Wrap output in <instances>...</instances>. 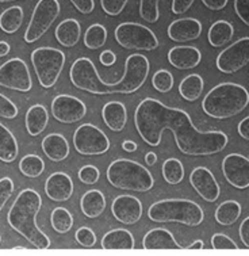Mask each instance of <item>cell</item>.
Returning <instances> with one entry per match:
<instances>
[{
	"instance_id": "cell-1",
	"label": "cell",
	"mask_w": 249,
	"mask_h": 256,
	"mask_svg": "<svg viewBox=\"0 0 249 256\" xmlns=\"http://www.w3.org/2000/svg\"><path fill=\"white\" fill-rule=\"evenodd\" d=\"M134 125L140 137L150 146L160 145L164 130L172 132L180 152L188 156L216 154L224 150L229 141L224 132L198 130L187 112L168 108L153 98L138 103L134 112Z\"/></svg>"
},
{
	"instance_id": "cell-2",
	"label": "cell",
	"mask_w": 249,
	"mask_h": 256,
	"mask_svg": "<svg viewBox=\"0 0 249 256\" xmlns=\"http://www.w3.org/2000/svg\"><path fill=\"white\" fill-rule=\"evenodd\" d=\"M42 198L32 188H24L18 194L7 214V222L15 232L24 236L32 247L37 250H48L50 238L37 226L36 218L41 210Z\"/></svg>"
},
{
	"instance_id": "cell-3",
	"label": "cell",
	"mask_w": 249,
	"mask_h": 256,
	"mask_svg": "<svg viewBox=\"0 0 249 256\" xmlns=\"http://www.w3.org/2000/svg\"><path fill=\"white\" fill-rule=\"evenodd\" d=\"M249 104L248 90L237 83H221L204 96L202 108L214 120H228L240 114Z\"/></svg>"
},
{
	"instance_id": "cell-4",
	"label": "cell",
	"mask_w": 249,
	"mask_h": 256,
	"mask_svg": "<svg viewBox=\"0 0 249 256\" xmlns=\"http://www.w3.org/2000/svg\"><path fill=\"white\" fill-rule=\"evenodd\" d=\"M148 217L153 222H179L187 226H198L204 218V213L194 200L171 198L154 202L149 208Z\"/></svg>"
},
{
	"instance_id": "cell-5",
	"label": "cell",
	"mask_w": 249,
	"mask_h": 256,
	"mask_svg": "<svg viewBox=\"0 0 249 256\" xmlns=\"http://www.w3.org/2000/svg\"><path fill=\"white\" fill-rule=\"evenodd\" d=\"M107 180L120 190L146 192L154 186V179L142 164L130 158H116L107 168Z\"/></svg>"
},
{
	"instance_id": "cell-6",
	"label": "cell",
	"mask_w": 249,
	"mask_h": 256,
	"mask_svg": "<svg viewBox=\"0 0 249 256\" xmlns=\"http://www.w3.org/2000/svg\"><path fill=\"white\" fill-rule=\"evenodd\" d=\"M32 64L40 84L44 88H52L64 70L65 54L56 48H38L32 53Z\"/></svg>"
},
{
	"instance_id": "cell-7",
	"label": "cell",
	"mask_w": 249,
	"mask_h": 256,
	"mask_svg": "<svg viewBox=\"0 0 249 256\" xmlns=\"http://www.w3.org/2000/svg\"><path fill=\"white\" fill-rule=\"evenodd\" d=\"M70 82L74 87L94 95H108L111 94L110 83L100 79L98 70L91 58L80 57L74 61L70 70Z\"/></svg>"
},
{
	"instance_id": "cell-8",
	"label": "cell",
	"mask_w": 249,
	"mask_h": 256,
	"mask_svg": "<svg viewBox=\"0 0 249 256\" xmlns=\"http://www.w3.org/2000/svg\"><path fill=\"white\" fill-rule=\"evenodd\" d=\"M114 37L120 46L130 50L150 52L158 46V40L152 30L136 22H124L118 24Z\"/></svg>"
},
{
	"instance_id": "cell-9",
	"label": "cell",
	"mask_w": 249,
	"mask_h": 256,
	"mask_svg": "<svg viewBox=\"0 0 249 256\" xmlns=\"http://www.w3.org/2000/svg\"><path fill=\"white\" fill-rule=\"evenodd\" d=\"M150 64L144 54H130L124 61V74L116 83H110L111 94H133L146 82Z\"/></svg>"
},
{
	"instance_id": "cell-10",
	"label": "cell",
	"mask_w": 249,
	"mask_h": 256,
	"mask_svg": "<svg viewBox=\"0 0 249 256\" xmlns=\"http://www.w3.org/2000/svg\"><path fill=\"white\" fill-rule=\"evenodd\" d=\"M60 3L57 0H40L32 11V19L28 24L24 41L32 44L46 33L56 19L60 15Z\"/></svg>"
},
{
	"instance_id": "cell-11",
	"label": "cell",
	"mask_w": 249,
	"mask_h": 256,
	"mask_svg": "<svg viewBox=\"0 0 249 256\" xmlns=\"http://www.w3.org/2000/svg\"><path fill=\"white\" fill-rule=\"evenodd\" d=\"M74 149L84 156L106 154L110 149V140L106 133L92 124H83L74 133Z\"/></svg>"
},
{
	"instance_id": "cell-12",
	"label": "cell",
	"mask_w": 249,
	"mask_h": 256,
	"mask_svg": "<svg viewBox=\"0 0 249 256\" xmlns=\"http://www.w3.org/2000/svg\"><path fill=\"white\" fill-rule=\"evenodd\" d=\"M0 86L6 88L28 92L32 87L28 64L22 58L15 57L0 66Z\"/></svg>"
},
{
	"instance_id": "cell-13",
	"label": "cell",
	"mask_w": 249,
	"mask_h": 256,
	"mask_svg": "<svg viewBox=\"0 0 249 256\" xmlns=\"http://www.w3.org/2000/svg\"><path fill=\"white\" fill-rule=\"evenodd\" d=\"M249 62V37L240 38L218 54L216 64L222 74H230L242 70Z\"/></svg>"
},
{
	"instance_id": "cell-14",
	"label": "cell",
	"mask_w": 249,
	"mask_h": 256,
	"mask_svg": "<svg viewBox=\"0 0 249 256\" xmlns=\"http://www.w3.org/2000/svg\"><path fill=\"white\" fill-rule=\"evenodd\" d=\"M52 114L61 124H74L83 120L87 108L83 100L72 95H57L52 100Z\"/></svg>"
},
{
	"instance_id": "cell-15",
	"label": "cell",
	"mask_w": 249,
	"mask_h": 256,
	"mask_svg": "<svg viewBox=\"0 0 249 256\" xmlns=\"http://www.w3.org/2000/svg\"><path fill=\"white\" fill-rule=\"evenodd\" d=\"M222 174L226 182L236 188L249 187V158L240 154H226L222 160Z\"/></svg>"
},
{
	"instance_id": "cell-16",
	"label": "cell",
	"mask_w": 249,
	"mask_h": 256,
	"mask_svg": "<svg viewBox=\"0 0 249 256\" xmlns=\"http://www.w3.org/2000/svg\"><path fill=\"white\" fill-rule=\"evenodd\" d=\"M190 183L199 196L206 202H216L220 198L221 188L212 172L206 167H196L190 175Z\"/></svg>"
},
{
	"instance_id": "cell-17",
	"label": "cell",
	"mask_w": 249,
	"mask_h": 256,
	"mask_svg": "<svg viewBox=\"0 0 249 256\" xmlns=\"http://www.w3.org/2000/svg\"><path fill=\"white\" fill-rule=\"evenodd\" d=\"M111 213L118 222L133 225L142 217V204L137 196H118L111 204Z\"/></svg>"
},
{
	"instance_id": "cell-18",
	"label": "cell",
	"mask_w": 249,
	"mask_h": 256,
	"mask_svg": "<svg viewBox=\"0 0 249 256\" xmlns=\"http://www.w3.org/2000/svg\"><path fill=\"white\" fill-rule=\"evenodd\" d=\"M168 38L174 42H190L198 40L202 34V24L195 18H182L174 20L168 28Z\"/></svg>"
},
{
	"instance_id": "cell-19",
	"label": "cell",
	"mask_w": 249,
	"mask_h": 256,
	"mask_svg": "<svg viewBox=\"0 0 249 256\" xmlns=\"http://www.w3.org/2000/svg\"><path fill=\"white\" fill-rule=\"evenodd\" d=\"M45 192L48 198L54 202L68 200L74 194V182L68 174L54 172L45 182Z\"/></svg>"
},
{
	"instance_id": "cell-20",
	"label": "cell",
	"mask_w": 249,
	"mask_h": 256,
	"mask_svg": "<svg viewBox=\"0 0 249 256\" xmlns=\"http://www.w3.org/2000/svg\"><path fill=\"white\" fill-rule=\"evenodd\" d=\"M144 250L148 251H178V250H184L179 242H176L174 234L168 229L154 228L149 230L142 238Z\"/></svg>"
},
{
	"instance_id": "cell-21",
	"label": "cell",
	"mask_w": 249,
	"mask_h": 256,
	"mask_svg": "<svg viewBox=\"0 0 249 256\" xmlns=\"http://www.w3.org/2000/svg\"><path fill=\"white\" fill-rule=\"evenodd\" d=\"M202 53L198 48L180 45L174 46L168 52V62L178 70H191L199 66Z\"/></svg>"
},
{
	"instance_id": "cell-22",
	"label": "cell",
	"mask_w": 249,
	"mask_h": 256,
	"mask_svg": "<svg viewBox=\"0 0 249 256\" xmlns=\"http://www.w3.org/2000/svg\"><path fill=\"white\" fill-rule=\"evenodd\" d=\"M102 116L106 126L112 132H122L128 122V112L122 102L111 100L102 108Z\"/></svg>"
},
{
	"instance_id": "cell-23",
	"label": "cell",
	"mask_w": 249,
	"mask_h": 256,
	"mask_svg": "<svg viewBox=\"0 0 249 256\" xmlns=\"http://www.w3.org/2000/svg\"><path fill=\"white\" fill-rule=\"evenodd\" d=\"M42 150L49 160L60 163L70 154V144L64 136L60 133H50L42 140Z\"/></svg>"
},
{
	"instance_id": "cell-24",
	"label": "cell",
	"mask_w": 249,
	"mask_h": 256,
	"mask_svg": "<svg viewBox=\"0 0 249 256\" xmlns=\"http://www.w3.org/2000/svg\"><path fill=\"white\" fill-rule=\"evenodd\" d=\"M134 238L128 229H112L102 238V248L107 251H132L134 250Z\"/></svg>"
},
{
	"instance_id": "cell-25",
	"label": "cell",
	"mask_w": 249,
	"mask_h": 256,
	"mask_svg": "<svg viewBox=\"0 0 249 256\" xmlns=\"http://www.w3.org/2000/svg\"><path fill=\"white\" fill-rule=\"evenodd\" d=\"M56 40L65 48L74 46L82 37V26L76 19H64L57 24L54 32Z\"/></svg>"
},
{
	"instance_id": "cell-26",
	"label": "cell",
	"mask_w": 249,
	"mask_h": 256,
	"mask_svg": "<svg viewBox=\"0 0 249 256\" xmlns=\"http://www.w3.org/2000/svg\"><path fill=\"white\" fill-rule=\"evenodd\" d=\"M80 209L87 218H98L106 209V198L99 190L87 191L80 200Z\"/></svg>"
},
{
	"instance_id": "cell-27",
	"label": "cell",
	"mask_w": 249,
	"mask_h": 256,
	"mask_svg": "<svg viewBox=\"0 0 249 256\" xmlns=\"http://www.w3.org/2000/svg\"><path fill=\"white\" fill-rule=\"evenodd\" d=\"M49 122V112L42 104H34L26 112V129L32 137L41 134L46 129Z\"/></svg>"
},
{
	"instance_id": "cell-28",
	"label": "cell",
	"mask_w": 249,
	"mask_h": 256,
	"mask_svg": "<svg viewBox=\"0 0 249 256\" xmlns=\"http://www.w3.org/2000/svg\"><path fill=\"white\" fill-rule=\"evenodd\" d=\"M234 28L228 20H217L210 26L208 33V44L214 48L224 46L233 40Z\"/></svg>"
},
{
	"instance_id": "cell-29",
	"label": "cell",
	"mask_w": 249,
	"mask_h": 256,
	"mask_svg": "<svg viewBox=\"0 0 249 256\" xmlns=\"http://www.w3.org/2000/svg\"><path fill=\"white\" fill-rule=\"evenodd\" d=\"M18 154V142L15 136L3 124H0V160L3 163H12Z\"/></svg>"
},
{
	"instance_id": "cell-30",
	"label": "cell",
	"mask_w": 249,
	"mask_h": 256,
	"mask_svg": "<svg viewBox=\"0 0 249 256\" xmlns=\"http://www.w3.org/2000/svg\"><path fill=\"white\" fill-rule=\"evenodd\" d=\"M241 212H242V208H241L240 204L237 200H229L222 202L221 205L218 206L216 213H214V217L220 225L230 226L240 218Z\"/></svg>"
},
{
	"instance_id": "cell-31",
	"label": "cell",
	"mask_w": 249,
	"mask_h": 256,
	"mask_svg": "<svg viewBox=\"0 0 249 256\" xmlns=\"http://www.w3.org/2000/svg\"><path fill=\"white\" fill-rule=\"evenodd\" d=\"M203 86H204V82H203L200 74H188L179 84L180 96L186 100H188V102H194L202 95Z\"/></svg>"
},
{
	"instance_id": "cell-32",
	"label": "cell",
	"mask_w": 249,
	"mask_h": 256,
	"mask_svg": "<svg viewBox=\"0 0 249 256\" xmlns=\"http://www.w3.org/2000/svg\"><path fill=\"white\" fill-rule=\"evenodd\" d=\"M24 8L19 6H12L6 8L0 14V28L6 34H14L18 32L24 22Z\"/></svg>"
},
{
	"instance_id": "cell-33",
	"label": "cell",
	"mask_w": 249,
	"mask_h": 256,
	"mask_svg": "<svg viewBox=\"0 0 249 256\" xmlns=\"http://www.w3.org/2000/svg\"><path fill=\"white\" fill-rule=\"evenodd\" d=\"M162 178L168 184H179L184 178V167L179 158H166L162 164Z\"/></svg>"
},
{
	"instance_id": "cell-34",
	"label": "cell",
	"mask_w": 249,
	"mask_h": 256,
	"mask_svg": "<svg viewBox=\"0 0 249 256\" xmlns=\"http://www.w3.org/2000/svg\"><path fill=\"white\" fill-rule=\"evenodd\" d=\"M50 224L52 228L57 233H66L74 226V217L70 214V210L58 206L52 210Z\"/></svg>"
},
{
	"instance_id": "cell-35",
	"label": "cell",
	"mask_w": 249,
	"mask_h": 256,
	"mask_svg": "<svg viewBox=\"0 0 249 256\" xmlns=\"http://www.w3.org/2000/svg\"><path fill=\"white\" fill-rule=\"evenodd\" d=\"M106 41L107 30L100 24H91L84 34V45L91 50H96V49L102 48L106 44Z\"/></svg>"
},
{
	"instance_id": "cell-36",
	"label": "cell",
	"mask_w": 249,
	"mask_h": 256,
	"mask_svg": "<svg viewBox=\"0 0 249 256\" xmlns=\"http://www.w3.org/2000/svg\"><path fill=\"white\" fill-rule=\"evenodd\" d=\"M19 171L28 178L41 176L45 171V163L38 154H26L19 162Z\"/></svg>"
},
{
	"instance_id": "cell-37",
	"label": "cell",
	"mask_w": 249,
	"mask_h": 256,
	"mask_svg": "<svg viewBox=\"0 0 249 256\" xmlns=\"http://www.w3.org/2000/svg\"><path fill=\"white\" fill-rule=\"evenodd\" d=\"M160 0H140V16L149 24H156L160 16L158 11Z\"/></svg>"
},
{
	"instance_id": "cell-38",
	"label": "cell",
	"mask_w": 249,
	"mask_h": 256,
	"mask_svg": "<svg viewBox=\"0 0 249 256\" xmlns=\"http://www.w3.org/2000/svg\"><path fill=\"white\" fill-rule=\"evenodd\" d=\"M152 86L158 92H168L174 87V76L171 72L166 70H156L152 78Z\"/></svg>"
},
{
	"instance_id": "cell-39",
	"label": "cell",
	"mask_w": 249,
	"mask_h": 256,
	"mask_svg": "<svg viewBox=\"0 0 249 256\" xmlns=\"http://www.w3.org/2000/svg\"><path fill=\"white\" fill-rule=\"evenodd\" d=\"M212 247L216 251H236V250H238V246L224 233H214L212 234Z\"/></svg>"
},
{
	"instance_id": "cell-40",
	"label": "cell",
	"mask_w": 249,
	"mask_h": 256,
	"mask_svg": "<svg viewBox=\"0 0 249 256\" xmlns=\"http://www.w3.org/2000/svg\"><path fill=\"white\" fill-rule=\"evenodd\" d=\"M74 238L84 248H91L96 244V234L94 233L92 229L87 228V226L78 228L74 233Z\"/></svg>"
},
{
	"instance_id": "cell-41",
	"label": "cell",
	"mask_w": 249,
	"mask_h": 256,
	"mask_svg": "<svg viewBox=\"0 0 249 256\" xmlns=\"http://www.w3.org/2000/svg\"><path fill=\"white\" fill-rule=\"evenodd\" d=\"M100 178V172L95 166H84L80 168L78 171V179L84 183V184H95Z\"/></svg>"
},
{
	"instance_id": "cell-42",
	"label": "cell",
	"mask_w": 249,
	"mask_h": 256,
	"mask_svg": "<svg viewBox=\"0 0 249 256\" xmlns=\"http://www.w3.org/2000/svg\"><path fill=\"white\" fill-rule=\"evenodd\" d=\"M128 4V0H100V6L103 11L110 16L120 15Z\"/></svg>"
},
{
	"instance_id": "cell-43",
	"label": "cell",
	"mask_w": 249,
	"mask_h": 256,
	"mask_svg": "<svg viewBox=\"0 0 249 256\" xmlns=\"http://www.w3.org/2000/svg\"><path fill=\"white\" fill-rule=\"evenodd\" d=\"M14 188V182L11 178L6 176L0 179V212L4 208L6 202L11 198Z\"/></svg>"
},
{
	"instance_id": "cell-44",
	"label": "cell",
	"mask_w": 249,
	"mask_h": 256,
	"mask_svg": "<svg viewBox=\"0 0 249 256\" xmlns=\"http://www.w3.org/2000/svg\"><path fill=\"white\" fill-rule=\"evenodd\" d=\"M18 116V108L7 96L0 94V116L6 120H14Z\"/></svg>"
},
{
	"instance_id": "cell-45",
	"label": "cell",
	"mask_w": 249,
	"mask_h": 256,
	"mask_svg": "<svg viewBox=\"0 0 249 256\" xmlns=\"http://www.w3.org/2000/svg\"><path fill=\"white\" fill-rule=\"evenodd\" d=\"M234 11L241 22L249 28V0H234Z\"/></svg>"
},
{
	"instance_id": "cell-46",
	"label": "cell",
	"mask_w": 249,
	"mask_h": 256,
	"mask_svg": "<svg viewBox=\"0 0 249 256\" xmlns=\"http://www.w3.org/2000/svg\"><path fill=\"white\" fill-rule=\"evenodd\" d=\"M70 2L74 6V8L82 14H90L95 8L94 0H70Z\"/></svg>"
},
{
	"instance_id": "cell-47",
	"label": "cell",
	"mask_w": 249,
	"mask_h": 256,
	"mask_svg": "<svg viewBox=\"0 0 249 256\" xmlns=\"http://www.w3.org/2000/svg\"><path fill=\"white\" fill-rule=\"evenodd\" d=\"M194 4V0H172V12L176 15L184 14Z\"/></svg>"
},
{
	"instance_id": "cell-48",
	"label": "cell",
	"mask_w": 249,
	"mask_h": 256,
	"mask_svg": "<svg viewBox=\"0 0 249 256\" xmlns=\"http://www.w3.org/2000/svg\"><path fill=\"white\" fill-rule=\"evenodd\" d=\"M238 234H240L242 244L246 248H249V217L244 218V221L241 222L240 229H238Z\"/></svg>"
},
{
	"instance_id": "cell-49",
	"label": "cell",
	"mask_w": 249,
	"mask_h": 256,
	"mask_svg": "<svg viewBox=\"0 0 249 256\" xmlns=\"http://www.w3.org/2000/svg\"><path fill=\"white\" fill-rule=\"evenodd\" d=\"M99 61H100L102 66H111L116 64V56L114 52L111 50H104L100 54H99Z\"/></svg>"
},
{
	"instance_id": "cell-50",
	"label": "cell",
	"mask_w": 249,
	"mask_h": 256,
	"mask_svg": "<svg viewBox=\"0 0 249 256\" xmlns=\"http://www.w3.org/2000/svg\"><path fill=\"white\" fill-rule=\"evenodd\" d=\"M202 3L212 11H220L228 4V0H202Z\"/></svg>"
},
{
	"instance_id": "cell-51",
	"label": "cell",
	"mask_w": 249,
	"mask_h": 256,
	"mask_svg": "<svg viewBox=\"0 0 249 256\" xmlns=\"http://www.w3.org/2000/svg\"><path fill=\"white\" fill-rule=\"evenodd\" d=\"M237 130H238V134H240L244 140L249 141V116H245L244 120L238 124Z\"/></svg>"
},
{
	"instance_id": "cell-52",
	"label": "cell",
	"mask_w": 249,
	"mask_h": 256,
	"mask_svg": "<svg viewBox=\"0 0 249 256\" xmlns=\"http://www.w3.org/2000/svg\"><path fill=\"white\" fill-rule=\"evenodd\" d=\"M122 148L126 152H129V154H133V152H136V149H137V144L132 140H126L122 142Z\"/></svg>"
},
{
	"instance_id": "cell-53",
	"label": "cell",
	"mask_w": 249,
	"mask_h": 256,
	"mask_svg": "<svg viewBox=\"0 0 249 256\" xmlns=\"http://www.w3.org/2000/svg\"><path fill=\"white\" fill-rule=\"evenodd\" d=\"M157 162V154L154 152H148L145 154V163L148 166H154Z\"/></svg>"
},
{
	"instance_id": "cell-54",
	"label": "cell",
	"mask_w": 249,
	"mask_h": 256,
	"mask_svg": "<svg viewBox=\"0 0 249 256\" xmlns=\"http://www.w3.org/2000/svg\"><path fill=\"white\" fill-rule=\"evenodd\" d=\"M203 242L202 240H196V242H194L192 244H190V246H187V247H184V250H191V251H198V250H203Z\"/></svg>"
},
{
	"instance_id": "cell-55",
	"label": "cell",
	"mask_w": 249,
	"mask_h": 256,
	"mask_svg": "<svg viewBox=\"0 0 249 256\" xmlns=\"http://www.w3.org/2000/svg\"><path fill=\"white\" fill-rule=\"evenodd\" d=\"M10 52V44L6 41H0V57H4L8 54Z\"/></svg>"
},
{
	"instance_id": "cell-56",
	"label": "cell",
	"mask_w": 249,
	"mask_h": 256,
	"mask_svg": "<svg viewBox=\"0 0 249 256\" xmlns=\"http://www.w3.org/2000/svg\"><path fill=\"white\" fill-rule=\"evenodd\" d=\"M6 2H14V0H0V3H6Z\"/></svg>"
},
{
	"instance_id": "cell-57",
	"label": "cell",
	"mask_w": 249,
	"mask_h": 256,
	"mask_svg": "<svg viewBox=\"0 0 249 256\" xmlns=\"http://www.w3.org/2000/svg\"><path fill=\"white\" fill-rule=\"evenodd\" d=\"M0 242H2V236H0Z\"/></svg>"
}]
</instances>
